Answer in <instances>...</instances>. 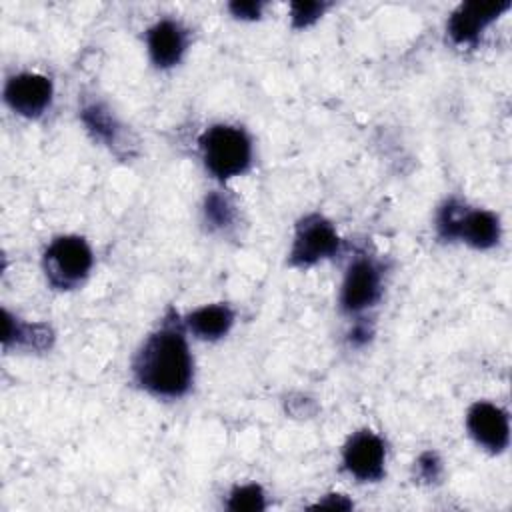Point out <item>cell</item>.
Here are the masks:
<instances>
[{
  "instance_id": "1",
  "label": "cell",
  "mask_w": 512,
  "mask_h": 512,
  "mask_svg": "<svg viewBox=\"0 0 512 512\" xmlns=\"http://www.w3.org/2000/svg\"><path fill=\"white\" fill-rule=\"evenodd\" d=\"M132 374L140 388L158 398H180L190 390L194 360L184 320L172 314L148 334L132 360Z\"/></svg>"
},
{
  "instance_id": "2",
  "label": "cell",
  "mask_w": 512,
  "mask_h": 512,
  "mask_svg": "<svg viewBox=\"0 0 512 512\" xmlns=\"http://www.w3.org/2000/svg\"><path fill=\"white\" fill-rule=\"evenodd\" d=\"M436 230L444 240H462L478 250H488L500 240L498 216L490 210L468 208L458 198H450L440 206Z\"/></svg>"
},
{
  "instance_id": "3",
  "label": "cell",
  "mask_w": 512,
  "mask_h": 512,
  "mask_svg": "<svg viewBox=\"0 0 512 512\" xmlns=\"http://www.w3.org/2000/svg\"><path fill=\"white\" fill-rule=\"evenodd\" d=\"M200 152L206 170L220 180L240 176L252 164L250 136L230 124L210 126L200 138Z\"/></svg>"
},
{
  "instance_id": "4",
  "label": "cell",
  "mask_w": 512,
  "mask_h": 512,
  "mask_svg": "<svg viewBox=\"0 0 512 512\" xmlns=\"http://www.w3.org/2000/svg\"><path fill=\"white\" fill-rule=\"evenodd\" d=\"M94 264L92 250L82 236L66 234L54 238L42 256L48 282L58 290L76 288L86 280Z\"/></svg>"
},
{
  "instance_id": "5",
  "label": "cell",
  "mask_w": 512,
  "mask_h": 512,
  "mask_svg": "<svg viewBox=\"0 0 512 512\" xmlns=\"http://www.w3.org/2000/svg\"><path fill=\"white\" fill-rule=\"evenodd\" d=\"M340 238L334 226L320 214L304 216L294 230L288 262L292 266H312L338 252Z\"/></svg>"
},
{
  "instance_id": "6",
  "label": "cell",
  "mask_w": 512,
  "mask_h": 512,
  "mask_svg": "<svg viewBox=\"0 0 512 512\" xmlns=\"http://www.w3.org/2000/svg\"><path fill=\"white\" fill-rule=\"evenodd\" d=\"M382 294V270L380 266L368 258L358 256L350 262L342 290H340V306L348 314H358L376 304Z\"/></svg>"
},
{
  "instance_id": "7",
  "label": "cell",
  "mask_w": 512,
  "mask_h": 512,
  "mask_svg": "<svg viewBox=\"0 0 512 512\" xmlns=\"http://www.w3.org/2000/svg\"><path fill=\"white\" fill-rule=\"evenodd\" d=\"M344 468L362 482H376L384 476L386 446L372 430L354 432L342 450Z\"/></svg>"
},
{
  "instance_id": "8",
  "label": "cell",
  "mask_w": 512,
  "mask_h": 512,
  "mask_svg": "<svg viewBox=\"0 0 512 512\" xmlns=\"http://www.w3.org/2000/svg\"><path fill=\"white\" fill-rule=\"evenodd\" d=\"M52 82L50 78L34 72H22L6 80L4 100L6 104L26 118H36L52 102Z\"/></svg>"
},
{
  "instance_id": "9",
  "label": "cell",
  "mask_w": 512,
  "mask_h": 512,
  "mask_svg": "<svg viewBox=\"0 0 512 512\" xmlns=\"http://www.w3.org/2000/svg\"><path fill=\"white\" fill-rule=\"evenodd\" d=\"M466 428L470 436L492 454L506 450L510 440V424L506 412L492 402H476L466 414Z\"/></svg>"
},
{
  "instance_id": "10",
  "label": "cell",
  "mask_w": 512,
  "mask_h": 512,
  "mask_svg": "<svg viewBox=\"0 0 512 512\" xmlns=\"http://www.w3.org/2000/svg\"><path fill=\"white\" fill-rule=\"evenodd\" d=\"M508 8H510L508 0L506 2H466L452 12L448 20V34L460 46L476 44L482 30Z\"/></svg>"
},
{
  "instance_id": "11",
  "label": "cell",
  "mask_w": 512,
  "mask_h": 512,
  "mask_svg": "<svg viewBox=\"0 0 512 512\" xmlns=\"http://www.w3.org/2000/svg\"><path fill=\"white\" fill-rule=\"evenodd\" d=\"M146 46L150 60L158 68H170L182 60L188 46V32L180 22L164 18L148 30Z\"/></svg>"
},
{
  "instance_id": "12",
  "label": "cell",
  "mask_w": 512,
  "mask_h": 512,
  "mask_svg": "<svg viewBox=\"0 0 512 512\" xmlns=\"http://www.w3.org/2000/svg\"><path fill=\"white\" fill-rule=\"evenodd\" d=\"M234 324V312L228 304H206L202 308H196L184 318L186 330H190L194 336L202 340H218Z\"/></svg>"
},
{
  "instance_id": "13",
  "label": "cell",
  "mask_w": 512,
  "mask_h": 512,
  "mask_svg": "<svg viewBox=\"0 0 512 512\" xmlns=\"http://www.w3.org/2000/svg\"><path fill=\"white\" fill-rule=\"evenodd\" d=\"M202 212H204V222L212 230H224L236 218V210H234L232 200L222 192H210L204 200Z\"/></svg>"
},
{
  "instance_id": "14",
  "label": "cell",
  "mask_w": 512,
  "mask_h": 512,
  "mask_svg": "<svg viewBox=\"0 0 512 512\" xmlns=\"http://www.w3.org/2000/svg\"><path fill=\"white\" fill-rule=\"evenodd\" d=\"M82 120L88 126V130H92L98 138H102L106 142H114L116 140L118 124H116L112 112L106 106H102V104H88L82 110Z\"/></svg>"
},
{
  "instance_id": "15",
  "label": "cell",
  "mask_w": 512,
  "mask_h": 512,
  "mask_svg": "<svg viewBox=\"0 0 512 512\" xmlns=\"http://www.w3.org/2000/svg\"><path fill=\"white\" fill-rule=\"evenodd\" d=\"M226 506L234 512H258L266 508V496L258 484H242L230 492Z\"/></svg>"
},
{
  "instance_id": "16",
  "label": "cell",
  "mask_w": 512,
  "mask_h": 512,
  "mask_svg": "<svg viewBox=\"0 0 512 512\" xmlns=\"http://www.w3.org/2000/svg\"><path fill=\"white\" fill-rule=\"evenodd\" d=\"M290 8H292V24L296 28H306L322 16L326 4H322V2H294Z\"/></svg>"
},
{
  "instance_id": "17",
  "label": "cell",
  "mask_w": 512,
  "mask_h": 512,
  "mask_svg": "<svg viewBox=\"0 0 512 512\" xmlns=\"http://www.w3.org/2000/svg\"><path fill=\"white\" fill-rule=\"evenodd\" d=\"M440 468H442L440 458L434 452H424L418 458V470L424 480H436L440 476Z\"/></svg>"
},
{
  "instance_id": "18",
  "label": "cell",
  "mask_w": 512,
  "mask_h": 512,
  "mask_svg": "<svg viewBox=\"0 0 512 512\" xmlns=\"http://www.w3.org/2000/svg\"><path fill=\"white\" fill-rule=\"evenodd\" d=\"M230 12L238 18H248V20H254L260 16L262 12V4L260 2H232L230 6Z\"/></svg>"
},
{
  "instance_id": "19",
  "label": "cell",
  "mask_w": 512,
  "mask_h": 512,
  "mask_svg": "<svg viewBox=\"0 0 512 512\" xmlns=\"http://www.w3.org/2000/svg\"><path fill=\"white\" fill-rule=\"evenodd\" d=\"M370 336H372V328L366 322H356L348 334V340L354 346H362L370 340Z\"/></svg>"
},
{
  "instance_id": "20",
  "label": "cell",
  "mask_w": 512,
  "mask_h": 512,
  "mask_svg": "<svg viewBox=\"0 0 512 512\" xmlns=\"http://www.w3.org/2000/svg\"><path fill=\"white\" fill-rule=\"evenodd\" d=\"M330 500H320L314 508H336V510H346L352 508V502H348L344 496L340 494H330Z\"/></svg>"
}]
</instances>
